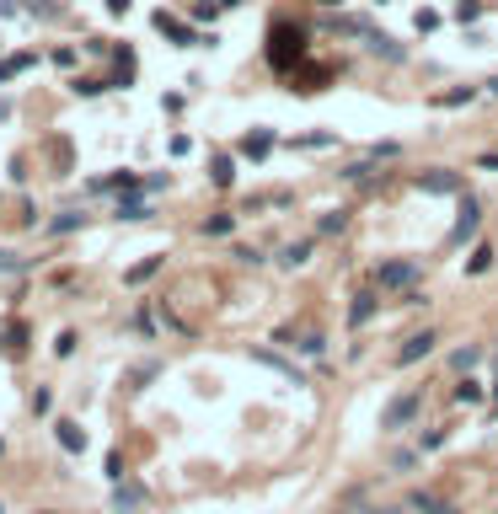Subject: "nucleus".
<instances>
[{
	"instance_id": "1",
	"label": "nucleus",
	"mask_w": 498,
	"mask_h": 514,
	"mask_svg": "<svg viewBox=\"0 0 498 514\" xmlns=\"http://www.w3.org/2000/svg\"><path fill=\"white\" fill-rule=\"evenodd\" d=\"M418 402H424V396H402V402H391L386 407V428H397V423H413V413H418Z\"/></svg>"
},
{
	"instance_id": "2",
	"label": "nucleus",
	"mask_w": 498,
	"mask_h": 514,
	"mask_svg": "<svg viewBox=\"0 0 498 514\" xmlns=\"http://www.w3.org/2000/svg\"><path fill=\"white\" fill-rule=\"evenodd\" d=\"M54 434H60V445H64L70 455H81V450H86V440H81V428H75V423H54Z\"/></svg>"
},
{
	"instance_id": "3",
	"label": "nucleus",
	"mask_w": 498,
	"mask_h": 514,
	"mask_svg": "<svg viewBox=\"0 0 498 514\" xmlns=\"http://www.w3.org/2000/svg\"><path fill=\"white\" fill-rule=\"evenodd\" d=\"M429 348H434V332H418V338L407 343V348H402V365H413V359H424Z\"/></svg>"
},
{
	"instance_id": "4",
	"label": "nucleus",
	"mask_w": 498,
	"mask_h": 514,
	"mask_svg": "<svg viewBox=\"0 0 498 514\" xmlns=\"http://www.w3.org/2000/svg\"><path fill=\"white\" fill-rule=\"evenodd\" d=\"M370 316H375V295H359V300L349 306V321L359 327V321H370Z\"/></svg>"
},
{
	"instance_id": "5",
	"label": "nucleus",
	"mask_w": 498,
	"mask_h": 514,
	"mask_svg": "<svg viewBox=\"0 0 498 514\" xmlns=\"http://www.w3.org/2000/svg\"><path fill=\"white\" fill-rule=\"evenodd\" d=\"M380 279H386V284H413V263H391Z\"/></svg>"
},
{
	"instance_id": "6",
	"label": "nucleus",
	"mask_w": 498,
	"mask_h": 514,
	"mask_svg": "<svg viewBox=\"0 0 498 514\" xmlns=\"http://www.w3.org/2000/svg\"><path fill=\"white\" fill-rule=\"evenodd\" d=\"M140 498H145V493H140V488H118V509H134V503H140Z\"/></svg>"
}]
</instances>
